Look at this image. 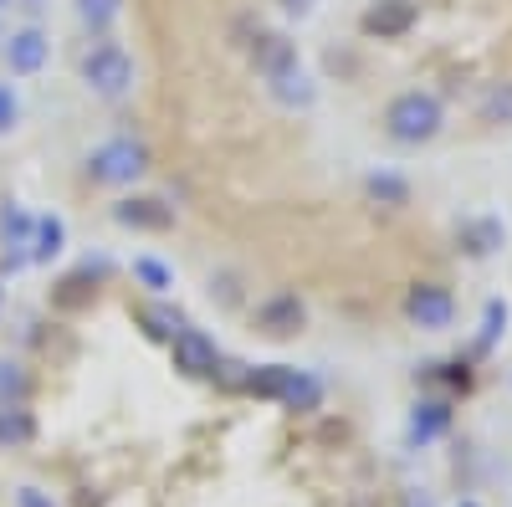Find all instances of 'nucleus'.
I'll return each instance as SVG.
<instances>
[{
    "instance_id": "obj_30",
    "label": "nucleus",
    "mask_w": 512,
    "mask_h": 507,
    "mask_svg": "<svg viewBox=\"0 0 512 507\" xmlns=\"http://www.w3.org/2000/svg\"><path fill=\"white\" fill-rule=\"evenodd\" d=\"M410 507H425V502H410Z\"/></svg>"
},
{
    "instance_id": "obj_29",
    "label": "nucleus",
    "mask_w": 512,
    "mask_h": 507,
    "mask_svg": "<svg viewBox=\"0 0 512 507\" xmlns=\"http://www.w3.org/2000/svg\"><path fill=\"white\" fill-rule=\"evenodd\" d=\"M6 6H11V0H0V11H6Z\"/></svg>"
},
{
    "instance_id": "obj_2",
    "label": "nucleus",
    "mask_w": 512,
    "mask_h": 507,
    "mask_svg": "<svg viewBox=\"0 0 512 507\" xmlns=\"http://www.w3.org/2000/svg\"><path fill=\"white\" fill-rule=\"evenodd\" d=\"M149 169V149L139 139H108L88 154V175L98 185H134Z\"/></svg>"
},
{
    "instance_id": "obj_13",
    "label": "nucleus",
    "mask_w": 512,
    "mask_h": 507,
    "mask_svg": "<svg viewBox=\"0 0 512 507\" xmlns=\"http://www.w3.org/2000/svg\"><path fill=\"white\" fill-rule=\"evenodd\" d=\"M62 241H67V226H62L57 216L36 221V231H31V262H52V257H62Z\"/></svg>"
},
{
    "instance_id": "obj_14",
    "label": "nucleus",
    "mask_w": 512,
    "mask_h": 507,
    "mask_svg": "<svg viewBox=\"0 0 512 507\" xmlns=\"http://www.w3.org/2000/svg\"><path fill=\"white\" fill-rule=\"evenodd\" d=\"M31 231H36L31 210L6 200V210H0V236H6V246H31Z\"/></svg>"
},
{
    "instance_id": "obj_10",
    "label": "nucleus",
    "mask_w": 512,
    "mask_h": 507,
    "mask_svg": "<svg viewBox=\"0 0 512 507\" xmlns=\"http://www.w3.org/2000/svg\"><path fill=\"white\" fill-rule=\"evenodd\" d=\"M267 93H272L282 108H313V98H318V88H313V77L303 72V62L272 72V77H267Z\"/></svg>"
},
{
    "instance_id": "obj_18",
    "label": "nucleus",
    "mask_w": 512,
    "mask_h": 507,
    "mask_svg": "<svg viewBox=\"0 0 512 507\" xmlns=\"http://www.w3.org/2000/svg\"><path fill=\"white\" fill-rule=\"evenodd\" d=\"M364 190H369V200H379V205H405V200H410V185H405L400 175H384V169L364 180Z\"/></svg>"
},
{
    "instance_id": "obj_5",
    "label": "nucleus",
    "mask_w": 512,
    "mask_h": 507,
    "mask_svg": "<svg viewBox=\"0 0 512 507\" xmlns=\"http://www.w3.org/2000/svg\"><path fill=\"white\" fill-rule=\"evenodd\" d=\"M169 359H175V369L190 374V379H210V374H216V364H221L216 338H205L200 328H180L175 338H169Z\"/></svg>"
},
{
    "instance_id": "obj_22",
    "label": "nucleus",
    "mask_w": 512,
    "mask_h": 507,
    "mask_svg": "<svg viewBox=\"0 0 512 507\" xmlns=\"http://www.w3.org/2000/svg\"><path fill=\"white\" fill-rule=\"evenodd\" d=\"M88 282H93V267H88V272H77V277H67L62 292H57V308H82V303H88L93 292H98V287H88Z\"/></svg>"
},
{
    "instance_id": "obj_12",
    "label": "nucleus",
    "mask_w": 512,
    "mask_h": 507,
    "mask_svg": "<svg viewBox=\"0 0 512 507\" xmlns=\"http://www.w3.org/2000/svg\"><path fill=\"white\" fill-rule=\"evenodd\" d=\"M318 400H323V385H318V379L303 374V369H287L282 405H292V410H318Z\"/></svg>"
},
{
    "instance_id": "obj_25",
    "label": "nucleus",
    "mask_w": 512,
    "mask_h": 507,
    "mask_svg": "<svg viewBox=\"0 0 512 507\" xmlns=\"http://www.w3.org/2000/svg\"><path fill=\"white\" fill-rule=\"evenodd\" d=\"M497 323H507V313L492 303V308H487V328H482V344H492V338H497Z\"/></svg>"
},
{
    "instance_id": "obj_17",
    "label": "nucleus",
    "mask_w": 512,
    "mask_h": 507,
    "mask_svg": "<svg viewBox=\"0 0 512 507\" xmlns=\"http://www.w3.org/2000/svg\"><path fill=\"white\" fill-rule=\"evenodd\" d=\"M31 390V374L16 359H0V405H21Z\"/></svg>"
},
{
    "instance_id": "obj_4",
    "label": "nucleus",
    "mask_w": 512,
    "mask_h": 507,
    "mask_svg": "<svg viewBox=\"0 0 512 507\" xmlns=\"http://www.w3.org/2000/svg\"><path fill=\"white\" fill-rule=\"evenodd\" d=\"M405 313H410L415 328L441 333V328H451V318H456V298H451L441 282H415L410 298H405Z\"/></svg>"
},
{
    "instance_id": "obj_16",
    "label": "nucleus",
    "mask_w": 512,
    "mask_h": 507,
    "mask_svg": "<svg viewBox=\"0 0 512 507\" xmlns=\"http://www.w3.org/2000/svg\"><path fill=\"white\" fill-rule=\"evenodd\" d=\"M287 369H292V364H262V369H251V379H246V395H262V400H282Z\"/></svg>"
},
{
    "instance_id": "obj_23",
    "label": "nucleus",
    "mask_w": 512,
    "mask_h": 507,
    "mask_svg": "<svg viewBox=\"0 0 512 507\" xmlns=\"http://www.w3.org/2000/svg\"><path fill=\"white\" fill-rule=\"evenodd\" d=\"M134 277H139L144 287H154V292H164L169 282H175V277H169V267L154 262V257H139V262H134Z\"/></svg>"
},
{
    "instance_id": "obj_20",
    "label": "nucleus",
    "mask_w": 512,
    "mask_h": 507,
    "mask_svg": "<svg viewBox=\"0 0 512 507\" xmlns=\"http://www.w3.org/2000/svg\"><path fill=\"white\" fill-rule=\"evenodd\" d=\"M482 123H512V82H492L482 93Z\"/></svg>"
},
{
    "instance_id": "obj_9",
    "label": "nucleus",
    "mask_w": 512,
    "mask_h": 507,
    "mask_svg": "<svg viewBox=\"0 0 512 507\" xmlns=\"http://www.w3.org/2000/svg\"><path fill=\"white\" fill-rule=\"evenodd\" d=\"M246 57H251V67L262 72V77H272V72H282V67L297 62V47H292L282 31H262V26H256V36L246 41Z\"/></svg>"
},
{
    "instance_id": "obj_15",
    "label": "nucleus",
    "mask_w": 512,
    "mask_h": 507,
    "mask_svg": "<svg viewBox=\"0 0 512 507\" xmlns=\"http://www.w3.org/2000/svg\"><path fill=\"white\" fill-rule=\"evenodd\" d=\"M36 436V420L21 405H0V446H26Z\"/></svg>"
},
{
    "instance_id": "obj_28",
    "label": "nucleus",
    "mask_w": 512,
    "mask_h": 507,
    "mask_svg": "<svg viewBox=\"0 0 512 507\" xmlns=\"http://www.w3.org/2000/svg\"><path fill=\"white\" fill-rule=\"evenodd\" d=\"M277 6L292 11V16H308V11H313V0H277Z\"/></svg>"
},
{
    "instance_id": "obj_3",
    "label": "nucleus",
    "mask_w": 512,
    "mask_h": 507,
    "mask_svg": "<svg viewBox=\"0 0 512 507\" xmlns=\"http://www.w3.org/2000/svg\"><path fill=\"white\" fill-rule=\"evenodd\" d=\"M82 82H88L98 98H123L134 88V62H128V52L113 47V41H98V47L82 57Z\"/></svg>"
},
{
    "instance_id": "obj_11",
    "label": "nucleus",
    "mask_w": 512,
    "mask_h": 507,
    "mask_svg": "<svg viewBox=\"0 0 512 507\" xmlns=\"http://www.w3.org/2000/svg\"><path fill=\"white\" fill-rule=\"evenodd\" d=\"M47 52H52V41L47 36H41L36 26H26V31H16L11 36V47H6V62H11V72H41V67H47Z\"/></svg>"
},
{
    "instance_id": "obj_21",
    "label": "nucleus",
    "mask_w": 512,
    "mask_h": 507,
    "mask_svg": "<svg viewBox=\"0 0 512 507\" xmlns=\"http://www.w3.org/2000/svg\"><path fill=\"white\" fill-rule=\"evenodd\" d=\"M441 431H446V405H420L415 420H410V436H415V441H431V436H441Z\"/></svg>"
},
{
    "instance_id": "obj_24",
    "label": "nucleus",
    "mask_w": 512,
    "mask_h": 507,
    "mask_svg": "<svg viewBox=\"0 0 512 507\" xmlns=\"http://www.w3.org/2000/svg\"><path fill=\"white\" fill-rule=\"evenodd\" d=\"M77 11H82V21L103 26V21H113V16H118V0H77Z\"/></svg>"
},
{
    "instance_id": "obj_27",
    "label": "nucleus",
    "mask_w": 512,
    "mask_h": 507,
    "mask_svg": "<svg viewBox=\"0 0 512 507\" xmlns=\"http://www.w3.org/2000/svg\"><path fill=\"white\" fill-rule=\"evenodd\" d=\"M16 502H21V507H52V502H47V497H41L36 487H21V492H16Z\"/></svg>"
},
{
    "instance_id": "obj_7",
    "label": "nucleus",
    "mask_w": 512,
    "mask_h": 507,
    "mask_svg": "<svg viewBox=\"0 0 512 507\" xmlns=\"http://www.w3.org/2000/svg\"><path fill=\"white\" fill-rule=\"evenodd\" d=\"M415 0H374V6L364 11V36H379V41H395V36H405L410 26H415Z\"/></svg>"
},
{
    "instance_id": "obj_8",
    "label": "nucleus",
    "mask_w": 512,
    "mask_h": 507,
    "mask_svg": "<svg viewBox=\"0 0 512 507\" xmlns=\"http://www.w3.org/2000/svg\"><path fill=\"white\" fill-rule=\"evenodd\" d=\"M308 323V308L292 298V292H282V298H267L262 308H256V328H262L267 338H292V333H303Z\"/></svg>"
},
{
    "instance_id": "obj_19",
    "label": "nucleus",
    "mask_w": 512,
    "mask_h": 507,
    "mask_svg": "<svg viewBox=\"0 0 512 507\" xmlns=\"http://www.w3.org/2000/svg\"><path fill=\"white\" fill-rule=\"evenodd\" d=\"M139 323H144V333H149V338H175V333L185 328V318H180L175 308H164V303L144 308V313H139Z\"/></svg>"
},
{
    "instance_id": "obj_26",
    "label": "nucleus",
    "mask_w": 512,
    "mask_h": 507,
    "mask_svg": "<svg viewBox=\"0 0 512 507\" xmlns=\"http://www.w3.org/2000/svg\"><path fill=\"white\" fill-rule=\"evenodd\" d=\"M11 123H16V98L0 88V129H11Z\"/></svg>"
},
{
    "instance_id": "obj_1",
    "label": "nucleus",
    "mask_w": 512,
    "mask_h": 507,
    "mask_svg": "<svg viewBox=\"0 0 512 507\" xmlns=\"http://www.w3.org/2000/svg\"><path fill=\"white\" fill-rule=\"evenodd\" d=\"M441 98L436 93H400L390 108H384V134H390L395 144H431L436 134H441Z\"/></svg>"
},
{
    "instance_id": "obj_31",
    "label": "nucleus",
    "mask_w": 512,
    "mask_h": 507,
    "mask_svg": "<svg viewBox=\"0 0 512 507\" xmlns=\"http://www.w3.org/2000/svg\"><path fill=\"white\" fill-rule=\"evenodd\" d=\"M466 507H472V502H466Z\"/></svg>"
},
{
    "instance_id": "obj_6",
    "label": "nucleus",
    "mask_w": 512,
    "mask_h": 507,
    "mask_svg": "<svg viewBox=\"0 0 512 507\" xmlns=\"http://www.w3.org/2000/svg\"><path fill=\"white\" fill-rule=\"evenodd\" d=\"M113 221L123 231H169L175 226V210H169L164 200H154V195H128V200L113 205Z\"/></svg>"
}]
</instances>
